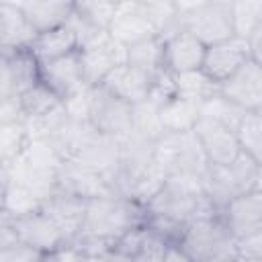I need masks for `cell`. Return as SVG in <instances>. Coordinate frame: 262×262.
Instances as JSON below:
<instances>
[{
  "mask_svg": "<svg viewBox=\"0 0 262 262\" xmlns=\"http://www.w3.org/2000/svg\"><path fill=\"white\" fill-rule=\"evenodd\" d=\"M233 10V37L248 39V35L262 25V2L260 0H246V2H231Z\"/></svg>",
  "mask_w": 262,
  "mask_h": 262,
  "instance_id": "obj_27",
  "label": "cell"
},
{
  "mask_svg": "<svg viewBox=\"0 0 262 262\" xmlns=\"http://www.w3.org/2000/svg\"><path fill=\"white\" fill-rule=\"evenodd\" d=\"M205 49L207 47L194 35H190L188 31H178L172 37L164 39V70L174 76L196 72L203 66Z\"/></svg>",
  "mask_w": 262,
  "mask_h": 262,
  "instance_id": "obj_15",
  "label": "cell"
},
{
  "mask_svg": "<svg viewBox=\"0 0 262 262\" xmlns=\"http://www.w3.org/2000/svg\"><path fill=\"white\" fill-rule=\"evenodd\" d=\"M219 96L242 111H260L262 106V66L248 59L225 82L219 84Z\"/></svg>",
  "mask_w": 262,
  "mask_h": 262,
  "instance_id": "obj_9",
  "label": "cell"
},
{
  "mask_svg": "<svg viewBox=\"0 0 262 262\" xmlns=\"http://www.w3.org/2000/svg\"><path fill=\"white\" fill-rule=\"evenodd\" d=\"M233 252L242 258H262V229L237 237L233 244Z\"/></svg>",
  "mask_w": 262,
  "mask_h": 262,
  "instance_id": "obj_32",
  "label": "cell"
},
{
  "mask_svg": "<svg viewBox=\"0 0 262 262\" xmlns=\"http://www.w3.org/2000/svg\"><path fill=\"white\" fill-rule=\"evenodd\" d=\"M231 262H262V258H242V256H233Z\"/></svg>",
  "mask_w": 262,
  "mask_h": 262,
  "instance_id": "obj_37",
  "label": "cell"
},
{
  "mask_svg": "<svg viewBox=\"0 0 262 262\" xmlns=\"http://www.w3.org/2000/svg\"><path fill=\"white\" fill-rule=\"evenodd\" d=\"M164 39L162 37H149L139 43H133L125 47V63L139 68L147 74H156L164 68Z\"/></svg>",
  "mask_w": 262,
  "mask_h": 262,
  "instance_id": "obj_23",
  "label": "cell"
},
{
  "mask_svg": "<svg viewBox=\"0 0 262 262\" xmlns=\"http://www.w3.org/2000/svg\"><path fill=\"white\" fill-rule=\"evenodd\" d=\"M235 139L239 143L242 154L250 156L254 162H262V117L260 111H246L235 129Z\"/></svg>",
  "mask_w": 262,
  "mask_h": 262,
  "instance_id": "obj_24",
  "label": "cell"
},
{
  "mask_svg": "<svg viewBox=\"0 0 262 262\" xmlns=\"http://www.w3.org/2000/svg\"><path fill=\"white\" fill-rule=\"evenodd\" d=\"M180 29L194 35L205 47L233 37V10L231 2H196L176 4Z\"/></svg>",
  "mask_w": 262,
  "mask_h": 262,
  "instance_id": "obj_2",
  "label": "cell"
},
{
  "mask_svg": "<svg viewBox=\"0 0 262 262\" xmlns=\"http://www.w3.org/2000/svg\"><path fill=\"white\" fill-rule=\"evenodd\" d=\"M0 51H4V25H2V18H0Z\"/></svg>",
  "mask_w": 262,
  "mask_h": 262,
  "instance_id": "obj_38",
  "label": "cell"
},
{
  "mask_svg": "<svg viewBox=\"0 0 262 262\" xmlns=\"http://www.w3.org/2000/svg\"><path fill=\"white\" fill-rule=\"evenodd\" d=\"M27 49L41 63V61L57 59V57H63V55L76 51L78 39H76V33L72 31V27L66 23L61 27H55V29H49L45 33L35 35Z\"/></svg>",
  "mask_w": 262,
  "mask_h": 262,
  "instance_id": "obj_17",
  "label": "cell"
},
{
  "mask_svg": "<svg viewBox=\"0 0 262 262\" xmlns=\"http://www.w3.org/2000/svg\"><path fill=\"white\" fill-rule=\"evenodd\" d=\"M12 242H16V235H14L12 227H10V217H8V213H6L4 207L0 205V248L8 246V244H12Z\"/></svg>",
  "mask_w": 262,
  "mask_h": 262,
  "instance_id": "obj_33",
  "label": "cell"
},
{
  "mask_svg": "<svg viewBox=\"0 0 262 262\" xmlns=\"http://www.w3.org/2000/svg\"><path fill=\"white\" fill-rule=\"evenodd\" d=\"M248 59H252L248 41L246 39H239V37H231L227 41L213 43V45H209L205 49L201 72L209 80H213L215 84H221L239 66H244Z\"/></svg>",
  "mask_w": 262,
  "mask_h": 262,
  "instance_id": "obj_11",
  "label": "cell"
},
{
  "mask_svg": "<svg viewBox=\"0 0 262 262\" xmlns=\"http://www.w3.org/2000/svg\"><path fill=\"white\" fill-rule=\"evenodd\" d=\"M168 244L158 237L156 233H147V237L143 239L141 248L135 252V256L129 262H164V254H166Z\"/></svg>",
  "mask_w": 262,
  "mask_h": 262,
  "instance_id": "obj_30",
  "label": "cell"
},
{
  "mask_svg": "<svg viewBox=\"0 0 262 262\" xmlns=\"http://www.w3.org/2000/svg\"><path fill=\"white\" fill-rule=\"evenodd\" d=\"M76 262H108V260H104V258H92V256H80L78 254Z\"/></svg>",
  "mask_w": 262,
  "mask_h": 262,
  "instance_id": "obj_36",
  "label": "cell"
},
{
  "mask_svg": "<svg viewBox=\"0 0 262 262\" xmlns=\"http://www.w3.org/2000/svg\"><path fill=\"white\" fill-rule=\"evenodd\" d=\"M82 57V70H84V82L88 88L98 86L102 78L119 63H125V47L115 43L106 31H102L98 37H94L90 43L78 49Z\"/></svg>",
  "mask_w": 262,
  "mask_h": 262,
  "instance_id": "obj_10",
  "label": "cell"
},
{
  "mask_svg": "<svg viewBox=\"0 0 262 262\" xmlns=\"http://www.w3.org/2000/svg\"><path fill=\"white\" fill-rule=\"evenodd\" d=\"M31 133L27 123L0 125V162L12 166L31 145Z\"/></svg>",
  "mask_w": 262,
  "mask_h": 262,
  "instance_id": "obj_25",
  "label": "cell"
},
{
  "mask_svg": "<svg viewBox=\"0 0 262 262\" xmlns=\"http://www.w3.org/2000/svg\"><path fill=\"white\" fill-rule=\"evenodd\" d=\"M8 184H10V166L0 162V205L4 203V194L8 190Z\"/></svg>",
  "mask_w": 262,
  "mask_h": 262,
  "instance_id": "obj_35",
  "label": "cell"
},
{
  "mask_svg": "<svg viewBox=\"0 0 262 262\" xmlns=\"http://www.w3.org/2000/svg\"><path fill=\"white\" fill-rule=\"evenodd\" d=\"M0 18L4 25V51L25 49L31 45L35 33L25 20V14L18 8V4L0 2Z\"/></svg>",
  "mask_w": 262,
  "mask_h": 262,
  "instance_id": "obj_19",
  "label": "cell"
},
{
  "mask_svg": "<svg viewBox=\"0 0 262 262\" xmlns=\"http://www.w3.org/2000/svg\"><path fill=\"white\" fill-rule=\"evenodd\" d=\"M86 121L88 125L115 139H123L133 131V106L108 94L100 86L86 90Z\"/></svg>",
  "mask_w": 262,
  "mask_h": 262,
  "instance_id": "obj_4",
  "label": "cell"
},
{
  "mask_svg": "<svg viewBox=\"0 0 262 262\" xmlns=\"http://www.w3.org/2000/svg\"><path fill=\"white\" fill-rule=\"evenodd\" d=\"M221 221L233 239L262 229V192L260 188L244 192L227 201L221 209Z\"/></svg>",
  "mask_w": 262,
  "mask_h": 262,
  "instance_id": "obj_12",
  "label": "cell"
},
{
  "mask_svg": "<svg viewBox=\"0 0 262 262\" xmlns=\"http://www.w3.org/2000/svg\"><path fill=\"white\" fill-rule=\"evenodd\" d=\"M174 94L182 100L203 104L209 98L219 96V84L209 80L201 70L174 76Z\"/></svg>",
  "mask_w": 262,
  "mask_h": 262,
  "instance_id": "obj_22",
  "label": "cell"
},
{
  "mask_svg": "<svg viewBox=\"0 0 262 262\" xmlns=\"http://www.w3.org/2000/svg\"><path fill=\"white\" fill-rule=\"evenodd\" d=\"M35 35L68 23L74 2H16Z\"/></svg>",
  "mask_w": 262,
  "mask_h": 262,
  "instance_id": "obj_18",
  "label": "cell"
},
{
  "mask_svg": "<svg viewBox=\"0 0 262 262\" xmlns=\"http://www.w3.org/2000/svg\"><path fill=\"white\" fill-rule=\"evenodd\" d=\"M158 117L164 133H184L190 131L194 121L199 119V104L182 100L174 94L158 108Z\"/></svg>",
  "mask_w": 262,
  "mask_h": 262,
  "instance_id": "obj_20",
  "label": "cell"
},
{
  "mask_svg": "<svg viewBox=\"0 0 262 262\" xmlns=\"http://www.w3.org/2000/svg\"><path fill=\"white\" fill-rule=\"evenodd\" d=\"M41 260H43V252L18 239L0 248V262H41Z\"/></svg>",
  "mask_w": 262,
  "mask_h": 262,
  "instance_id": "obj_29",
  "label": "cell"
},
{
  "mask_svg": "<svg viewBox=\"0 0 262 262\" xmlns=\"http://www.w3.org/2000/svg\"><path fill=\"white\" fill-rule=\"evenodd\" d=\"M151 80H154V74H147L129 63H119L102 78L98 86L104 88L108 94L117 96L119 100L135 106L147 100L151 90Z\"/></svg>",
  "mask_w": 262,
  "mask_h": 262,
  "instance_id": "obj_13",
  "label": "cell"
},
{
  "mask_svg": "<svg viewBox=\"0 0 262 262\" xmlns=\"http://www.w3.org/2000/svg\"><path fill=\"white\" fill-rule=\"evenodd\" d=\"M106 33L115 43L123 47H129L133 43H139L143 39L158 35L156 27L149 23L139 2H127V4L119 2V10L111 20Z\"/></svg>",
  "mask_w": 262,
  "mask_h": 262,
  "instance_id": "obj_14",
  "label": "cell"
},
{
  "mask_svg": "<svg viewBox=\"0 0 262 262\" xmlns=\"http://www.w3.org/2000/svg\"><path fill=\"white\" fill-rule=\"evenodd\" d=\"M233 244L235 239L221 217H211L188 223L176 246L192 262H201L207 258H233Z\"/></svg>",
  "mask_w": 262,
  "mask_h": 262,
  "instance_id": "obj_3",
  "label": "cell"
},
{
  "mask_svg": "<svg viewBox=\"0 0 262 262\" xmlns=\"http://www.w3.org/2000/svg\"><path fill=\"white\" fill-rule=\"evenodd\" d=\"M164 262H192L176 244H168L166 254H164Z\"/></svg>",
  "mask_w": 262,
  "mask_h": 262,
  "instance_id": "obj_34",
  "label": "cell"
},
{
  "mask_svg": "<svg viewBox=\"0 0 262 262\" xmlns=\"http://www.w3.org/2000/svg\"><path fill=\"white\" fill-rule=\"evenodd\" d=\"M190 131H192L207 164H211V166H229L242 154L233 129L223 125L217 119L199 115V119L194 121Z\"/></svg>",
  "mask_w": 262,
  "mask_h": 262,
  "instance_id": "obj_5",
  "label": "cell"
},
{
  "mask_svg": "<svg viewBox=\"0 0 262 262\" xmlns=\"http://www.w3.org/2000/svg\"><path fill=\"white\" fill-rule=\"evenodd\" d=\"M86 203L88 199L84 196H78L66 190H53L41 201V211L49 215L72 242L82 227V221L86 215Z\"/></svg>",
  "mask_w": 262,
  "mask_h": 262,
  "instance_id": "obj_16",
  "label": "cell"
},
{
  "mask_svg": "<svg viewBox=\"0 0 262 262\" xmlns=\"http://www.w3.org/2000/svg\"><path fill=\"white\" fill-rule=\"evenodd\" d=\"M119 10V2H104V0H94V2H74V12L92 25L98 31H106L111 20L115 18Z\"/></svg>",
  "mask_w": 262,
  "mask_h": 262,
  "instance_id": "obj_26",
  "label": "cell"
},
{
  "mask_svg": "<svg viewBox=\"0 0 262 262\" xmlns=\"http://www.w3.org/2000/svg\"><path fill=\"white\" fill-rule=\"evenodd\" d=\"M10 227L18 242L29 244L43 254L70 246L68 235L59 229V225L49 215L41 211V207L35 211L10 217Z\"/></svg>",
  "mask_w": 262,
  "mask_h": 262,
  "instance_id": "obj_6",
  "label": "cell"
},
{
  "mask_svg": "<svg viewBox=\"0 0 262 262\" xmlns=\"http://www.w3.org/2000/svg\"><path fill=\"white\" fill-rule=\"evenodd\" d=\"M55 182H57L55 190H66V192H72L84 199L117 196L106 174L90 166H84L80 162H74V160H59Z\"/></svg>",
  "mask_w": 262,
  "mask_h": 262,
  "instance_id": "obj_8",
  "label": "cell"
},
{
  "mask_svg": "<svg viewBox=\"0 0 262 262\" xmlns=\"http://www.w3.org/2000/svg\"><path fill=\"white\" fill-rule=\"evenodd\" d=\"M147 233H149V229H147L145 223L129 229L119 239H115V244H113V248H111V252L104 260H108V262H129L135 256V252L141 248Z\"/></svg>",
  "mask_w": 262,
  "mask_h": 262,
  "instance_id": "obj_28",
  "label": "cell"
},
{
  "mask_svg": "<svg viewBox=\"0 0 262 262\" xmlns=\"http://www.w3.org/2000/svg\"><path fill=\"white\" fill-rule=\"evenodd\" d=\"M145 223V207L127 196L88 199L86 215L78 235L115 242L129 229Z\"/></svg>",
  "mask_w": 262,
  "mask_h": 262,
  "instance_id": "obj_1",
  "label": "cell"
},
{
  "mask_svg": "<svg viewBox=\"0 0 262 262\" xmlns=\"http://www.w3.org/2000/svg\"><path fill=\"white\" fill-rule=\"evenodd\" d=\"M18 102H20V108H23V115L29 121H39V119H45L49 117L51 113H55L63 102L59 100V96L55 92H51L45 84L37 82L33 84L31 88H27L20 96H18Z\"/></svg>",
  "mask_w": 262,
  "mask_h": 262,
  "instance_id": "obj_21",
  "label": "cell"
},
{
  "mask_svg": "<svg viewBox=\"0 0 262 262\" xmlns=\"http://www.w3.org/2000/svg\"><path fill=\"white\" fill-rule=\"evenodd\" d=\"M18 94L20 92H18V84L14 78L10 57L6 51H0V104L10 100V98H16Z\"/></svg>",
  "mask_w": 262,
  "mask_h": 262,
  "instance_id": "obj_31",
  "label": "cell"
},
{
  "mask_svg": "<svg viewBox=\"0 0 262 262\" xmlns=\"http://www.w3.org/2000/svg\"><path fill=\"white\" fill-rule=\"evenodd\" d=\"M233 258H207V260H201V262H231Z\"/></svg>",
  "mask_w": 262,
  "mask_h": 262,
  "instance_id": "obj_39",
  "label": "cell"
},
{
  "mask_svg": "<svg viewBox=\"0 0 262 262\" xmlns=\"http://www.w3.org/2000/svg\"><path fill=\"white\" fill-rule=\"evenodd\" d=\"M39 82L45 84L51 92H55L61 102H68L70 98L82 94L88 86L84 82L80 51L76 49L63 57L41 61L39 63Z\"/></svg>",
  "mask_w": 262,
  "mask_h": 262,
  "instance_id": "obj_7",
  "label": "cell"
}]
</instances>
